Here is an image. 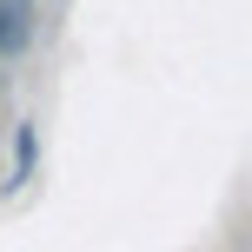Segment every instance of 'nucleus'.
Here are the masks:
<instances>
[{
	"instance_id": "f257e3e1",
	"label": "nucleus",
	"mask_w": 252,
	"mask_h": 252,
	"mask_svg": "<svg viewBox=\"0 0 252 252\" xmlns=\"http://www.w3.org/2000/svg\"><path fill=\"white\" fill-rule=\"evenodd\" d=\"M27 0H0V53H20L27 47Z\"/></svg>"
},
{
	"instance_id": "f03ea898",
	"label": "nucleus",
	"mask_w": 252,
	"mask_h": 252,
	"mask_svg": "<svg viewBox=\"0 0 252 252\" xmlns=\"http://www.w3.org/2000/svg\"><path fill=\"white\" fill-rule=\"evenodd\" d=\"M33 146H40L33 120H20V126H13V186H27V179H33Z\"/></svg>"
},
{
	"instance_id": "7ed1b4c3",
	"label": "nucleus",
	"mask_w": 252,
	"mask_h": 252,
	"mask_svg": "<svg viewBox=\"0 0 252 252\" xmlns=\"http://www.w3.org/2000/svg\"><path fill=\"white\" fill-rule=\"evenodd\" d=\"M0 87H7V73H0Z\"/></svg>"
}]
</instances>
